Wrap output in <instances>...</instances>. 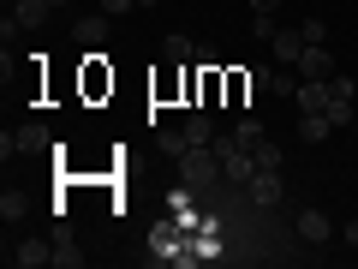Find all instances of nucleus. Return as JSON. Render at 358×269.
Masks as SVG:
<instances>
[{
	"label": "nucleus",
	"instance_id": "ddd939ff",
	"mask_svg": "<svg viewBox=\"0 0 358 269\" xmlns=\"http://www.w3.org/2000/svg\"><path fill=\"white\" fill-rule=\"evenodd\" d=\"M24 216H30V198H24V192H0V221H6V228L24 221Z\"/></svg>",
	"mask_w": 358,
	"mask_h": 269
},
{
	"label": "nucleus",
	"instance_id": "0eeeda50",
	"mask_svg": "<svg viewBox=\"0 0 358 269\" xmlns=\"http://www.w3.org/2000/svg\"><path fill=\"white\" fill-rule=\"evenodd\" d=\"M36 150H54V132L42 120H30V126H18V156H36Z\"/></svg>",
	"mask_w": 358,
	"mask_h": 269
},
{
	"label": "nucleus",
	"instance_id": "9d476101",
	"mask_svg": "<svg viewBox=\"0 0 358 269\" xmlns=\"http://www.w3.org/2000/svg\"><path fill=\"white\" fill-rule=\"evenodd\" d=\"M84 263V251H78V240L66 228H54V269H78Z\"/></svg>",
	"mask_w": 358,
	"mask_h": 269
},
{
	"label": "nucleus",
	"instance_id": "f3484780",
	"mask_svg": "<svg viewBox=\"0 0 358 269\" xmlns=\"http://www.w3.org/2000/svg\"><path fill=\"white\" fill-rule=\"evenodd\" d=\"M251 156H257V167H281V162H287L281 144H268V138H263V144H251Z\"/></svg>",
	"mask_w": 358,
	"mask_h": 269
},
{
	"label": "nucleus",
	"instance_id": "f03ea898",
	"mask_svg": "<svg viewBox=\"0 0 358 269\" xmlns=\"http://www.w3.org/2000/svg\"><path fill=\"white\" fill-rule=\"evenodd\" d=\"M6 263H18V269H48V263H54V240H18L13 251H6Z\"/></svg>",
	"mask_w": 358,
	"mask_h": 269
},
{
	"label": "nucleus",
	"instance_id": "9b49d317",
	"mask_svg": "<svg viewBox=\"0 0 358 269\" xmlns=\"http://www.w3.org/2000/svg\"><path fill=\"white\" fill-rule=\"evenodd\" d=\"M78 42H84V48H102V42H108V18H102V13L78 18Z\"/></svg>",
	"mask_w": 358,
	"mask_h": 269
},
{
	"label": "nucleus",
	"instance_id": "4468645a",
	"mask_svg": "<svg viewBox=\"0 0 358 269\" xmlns=\"http://www.w3.org/2000/svg\"><path fill=\"white\" fill-rule=\"evenodd\" d=\"M162 54H167L173 66H185V60H197V42H192V36H179V30H173V36L162 42Z\"/></svg>",
	"mask_w": 358,
	"mask_h": 269
},
{
	"label": "nucleus",
	"instance_id": "f257e3e1",
	"mask_svg": "<svg viewBox=\"0 0 358 269\" xmlns=\"http://www.w3.org/2000/svg\"><path fill=\"white\" fill-rule=\"evenodd\" d=\"M209 179H221V156H215V144H192V150L179 156V186H185V192H203Z\"/></svg>",
	"mask_w": 358,
	"mask_h": 269
},
{
	"label": "nucleus",
	"instance_id": "412c9836",
	"mask_svg": "<svg viewBox=\"0 0 358 269\" xmlns=\"http://www.w3.org/2000/svg\"><path fill=\"white\" fill-rule=\"evenodd\" d=\"M131 6H138V0H102V13L114 18V13H131Z\"/></svg>",
	"mask_w": 358,
	"mask_h": 269
},
{
	"label": "nucleus",
	"instance_id": "423d86ee",
	"mask_svg": "<svg viewBox=\"0 0 358 269\" xmlns=\"http://www.w3.org/2000/svg\"><path fill=\"white\" fill-rule=\"evenodd\" d=\"M245 192H251V204H281V167H257Z\"/></svg>",
	"mask_w": 358,
	"mask_h": 269
},
{
	"label": "nucleus",
	"instance_id": "2eb2a0df",
	"mask_svg": "<svg viewBox=\"0 0 358 269\" xmlns=\"http://www.w3.org/2000/svg\"><path fill=\"white\" fill-rule=\"evenodd\" d=\"M155 150H162V156H173V162H179V156L192 150V138H185V132H155Z\"/></svg>",
	"mask_w": 358,
	"mask_h": 269
},
{
	"label": "nucleus",
	"instance_id": "f8f14e48",
	"mask_svg": "<svg viewBox=\"0 0 358 269\" xmlns=\"http://www.w3.org/2000/svg\"><path fill=\"white\" fill-rule=\"evenodd\" d=\"M329 132H334L329 114H299V138H305V144H322Z\"/></svg>",
	"mask_w": 358,
	"mask_h": 269
},
{
	"label": "nucleus",
	"instance_id": "39448f33",
	"mask_svg": "<svg viewBox=\"0 0 358 269\" xmlns=\"http://www.w3.org/2000/svg\"><path fill=\"white\" fill-rule=\"evenodd\" d=\"M299 233H305L310 245H329L334 240V216L329 209H299Z\"/></svg>",
	"mask_w": 358,
	"mask_h": 269
},
{
	"label": "nucleus",
	"instance_id": "aec40b11",
	"mask_svg": "<svg viewBox=\"0 0 358 269\" xmlns=\"http://www.w3.org/2000/svg\"><path fill=\"white\" fill-rule=\"evenodd\" d=\"M233 132H239V144H263V126H257V120H239Z\"/></svg>",
	"mask_w": 358,
	"mask_h": 269
},
{
	"label": "nucleus",
	"instance_id": "dca6fc26",
	"mask_svg": "<svg viewBox=\"0 0 358 269\" xmlns=\"http://www.w3.org/2000/svg\"><path fill=\"white\" fill-rule=\"evenodd\" d=\"M322 114L334 120V132H341V126H352V96H334V102L322 108Z\"/></svg>",
	"mask_w": 358,
	"mask_h": 269
},
{
	"label": "nucleus",
	"instance_id": "5701e85b",
	"mask_svg": "<svg viewBox=\"0 0 358 269\" xmlns=\"http://www.w3.org/2000/svg\"><path fill=\"white\" fill-rule=\"evenodd\" d=\"M138 6H143V13H155V6H162V0H138Z\"/></svg>",
	"mask_w": 358,
	"mask_h": 269
},
{
	"label": "nucleus",
	"instance_id": "6e6552de",
	"mask_svg": "<svg viewBox=\"0 0 358 269\" xmlns=\"http://www.w3.org/2000/svg\"><path fill=\"white\" fill-rule=\"evenodd\" d=\"M268 48H275V60H281V66H299L305 36H299V30H275V42H268Z\"/></svg>",
	"mask_w": 358,
	"mask_h": 269
},
{
	"label": "nucleus",
	"instance_id": "b1692460",
	"mask_svg": "<svg viewBox=\"0 0 358 269\" xmlns=\"http://www.w3.org/2000/svg\"><path fill=\"white\" fill-rule=\"evenodd\" d=\"M66 6H72V0H54V13H66Z\"/></svg>",
	"mask_w": 358,
	"mask_h": 269
},
{
	"label": "nucleus",
	"instance_id": "7ed1b4c3",
	"mask_svg": "<svg viewBox=\"0 0 358 269\" xmlns=\"http://www.w3.org/2000/svg\"><path fill=\"white\" fill-rule=\"evenodd\" d=\"M299 78H334V48H329V42H305V54H299Z\"/></svg>",
	"mask_w": 358,
	"mask_h": 269
},
{
	"label": "nucleus",
	"instance_id": "a211bd4d",
	"mask_svg": "<svg viewBox=\"0 0 358 269\" xmlns=\"http://www.w3.org/2000/svg\"><path fill=\"white\" fill-rule=\"evenodd\" d=\"M299 36H305V42H329V25L310 13V18H299Z\"/></svg>",
	"mask_w": 358,
	"mask_h": 269
},
{
	"label": "nucleus",
	"instance_id": "1a4fd4ad",
	"mask_svg": "<svg viewBox=\"0 0 358 269\" xmlns=\"http://www.w3.org/2000/svg\"><path fill=\"white\" fill-rule=\"evenodd\" d=\"M179 132H185V138H192V144H215V120H209V108H192V114H185V126H179Z\"/></svg>",
	"mask_w": 358,
	"mask_h": 269
},
{
	"label": "nucleus",
	"instance_id": "6ab92c4d",
	"mask_svg": "<svg viewBox=\"0 0 358 269\" xmlns=\"http://www.w3.org/2000/svg\"><path fill=\"white\" fill-rule=\"evenodd\" d=\"M275 30H281V25H275V13H251V36L275 42Z\"/></svg>",
	"mask_w": 358,
	"mask_h": 269
},
{
	"label": "nucleus",
	"instance_id": "20e7f679",
	"mask_svg": "<svg viewBox=\"0 0 358 269\" xmlns=\"http://www.w3.org/2000/svg\"><path fill=\"white\" fill-rule=\"evenodd\" d=\"M251 84H257V90H275V96H293L299 78H293V66H257Z\"/></svg>",
	"mask_w": 358,
	"mask_h": 269
},
{
	"label": "nucleus",
	"instance_id": "4be33fe9",
	"mask_svg": "<svg viewBox=\"0 0 358 269\" xmlns=\"http://www.w3.org/2000/svg\"><path fill=\"white\" fill-rule=\"evenodd\" d=\"M275 6H281V0H251V13H275Z\"/></svg>",
	"mask_w": 358,
	"mask_h": 269
}]
</instances>
